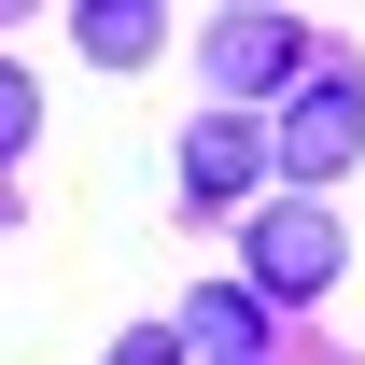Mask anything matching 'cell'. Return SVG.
Instances as JSON below:
<instances>
[{
	"mask_svg": "<svg viewBox=\"0 0 365 365\" xmlns=\"http://www.w3.org/2000/svg\"><path fill=\"white\" fill-rule=\"evenodd\" d=\"M253 182H267L253 127H197V140H182V197H197V211H225V197H253Z\"/></svg>",
	"mask_w": 365,
	"mask_h": 365,
	"instance_id": "5",
	"label": "cell"
},
{
	"mask_svg": "<svg viewBox=\"0 0 365 365\" xmlns=\"http://www.w3.org/2000/svg\"><path fill=\"white\" fill-rule=\"evenodd\" d=\"M182 351H197V365H253V351H267V309H253V281H211V295H182Z\"/></svg>",
	"mask_w": 365,
	"mask_h": 365,
	"instance_id": "4",
	"label": "cell"
},
{
	"mask_svg": "<svg viewBox=\"0 0 365 365\" xmlns=\"http://www.w3.org/2000/svg\"><path fill=\"white\" fill-rule=\"evenodd\" d=\"M365 155V98H351V71L323 56L309 85L281 98V182H323V169H351Z\"/></svg>",
	"mask_w": 365,
	"mask_h": 365,
	"instance_id": "1",
	"label": "cell"
},
{
	"mask_svg": "<svg viewBox=\"0 0 365 365\" xmlns=\"http://www.w3.org/2000/svg\"><path fill=\"white\" fill-rule=\"evenodd\" d=\"M211 85L225 98H295L309 85V43H295L281 14H225V29H211Z\"/></svg>",
	"mask_w": 365,
	"mask_h": 365,
	"instance_id": "3",
	"label": "cell"
},
{
	"mask_svg": "<svg viewBox=\"0 0 365 365\" xmlns=\"http://www.w3.org/2000/svg\"><path fill=\"white\" fill-rule=\"evenodd\" d=\"M351 267V239H337V211H309V197H295V211H267V225H253V309H295V295H323V281Z\"/></svg>",
	"mask_w": 365,
	"mask_h": 365,
	"instance_id": "2",
	"label": "cell"
},
{
	"mask_svg": "<svg viewBox=\"0 0 365 365\" xmlns=\"http://www.w3.org/2000/svg\"><path fill=\"white\" fill-rule=\"evenodd\" d=\"M113 365H182V337H127V351H113Z\"/></svg>",
	"mask_w": 365,
	"mask_h": 365,
	"instance_id": "8",
	"label": "cell"
},
{
	"mask_svg": "<svg viewBox=\"0 0 365 365\" xmlns=\"http://www.w3.org/2000/svg\"><path fill=\"white\" fill-rule=\"evenodd\" d=\"M85 56H155V14H140V0H98V14H85Z\"/></svg>",
	"mask_w": 365,
	"mask_h": 365,
	"instance_id": "6",
	"label": "cell"
},
{
	"mask_svg": "<svg viewBox=\"0 0 365 365\" xmlns=\"http://www.w3.org/2000/svg\"><path fill=\"white\" fill-rule=\"evenodd\" d=\"M29 140V71H0V155Z\"/></svg>",
	"mask_w": 365,
	"mask_h": 365,
	"instance_id": "7",
	"label": "cell"
}]
</instances>
